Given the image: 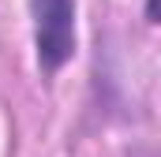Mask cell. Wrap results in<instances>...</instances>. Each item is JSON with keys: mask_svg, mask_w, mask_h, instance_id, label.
<instances>
[{"mask_svg": "<svg viewBox=\"0 0 161 157\" xmlns=\"http://www.w3.org/2000/svg\"><path fill=\"white\" fill-rule=\"evenodd\" d=\"M30 8L38 68L45 78H53L75 56V0H30Z\"/></svg>", "mask_w": 161, "mask_h": 157, "instance_id": "obj_1", "label": "cell"}, {"mask_svg": "<svg viewBox=\"0 0 161 157\" xmlns=\"http://www.w3.org/2000/svg\"><path fill=\"white\" fill-rule=\"evenodd\" d=\"M146 23L161 26V0H146Z\"/></svg>", "mask_w": 161, "mask_h": 157, "instance_id": "obj_2", "label": "cell"}]
</instances>
